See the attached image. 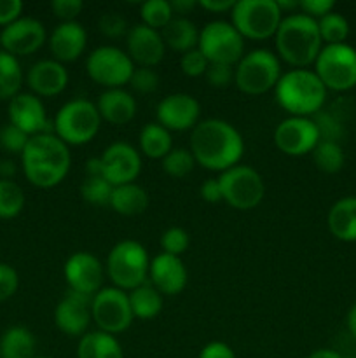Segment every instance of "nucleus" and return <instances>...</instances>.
Instances as JSON below:
<instances>
[{
    "instance_id": "1",
    "label": "nucleus",
    "mask_w": 356,
    "mask_h": 358,
    "mask_svg": "<svg viewBox=\"0 0 356 358\" xmlns=\"http://www.w3.org/2000/svg\"><path fill=\"white\" fill-rule=\"evenodd\" d=\"M195 163L223 173L239 164L244 152L243 136L230 122L222 119L199 121L191 133V149Z\"/></svg>"
},
{
    "instance_id": "2",
    "label": "nucleus",
    "mask_w": 356,
    "mask_h": 358,
    "mask_svg": "<svg viewBox=\"0 0 356 358\" xmlns=\"http://www.w3.org/2000/svg\"><path fill=\"white\" fill-rule=\"evenodd\" d=\"M70 164L72 156L68 145L54 133L30 136L21 154L24 177L38 189H51L61 184L68 175Z\"/></svg>"
},
{
    "instance_id": "3",
    "label": "nucleus",
    "mask_w": 356,
    "mask_h": 358,
    "mask_svg": "<svg viewBox=\"0 0 356 358\" xmlns=\"http://www.w3.org/2000/svg\"><path fill=\"white\" fill-rule=\"evenodd\" d=\"M274 37L278 55L293 69H306L323 49L318 21L302 13L283 16Z\"/></svg>"
},
{
    "instance_id": "4",
    "label": "nucleus",
    "mask_w": 356,
    "mask_h": 358,
    "mask_svg": "<svg viewBox=\"0 0 356 358\" xmlns=\"http://www.w3.org/2000/svg\"><path fill=\"white\" fill-rule=\"evenodd\" d=\"M274 96L279 107L295 117H313L323 108L327 100V87L314 73V70L293 69L281 73L274 87Z\"/></svg>"
},
{
    "instance_id": "5",
    "label": "nucleus",
    "mask_w": 356,
    "mask_h": 358,
    "mask_svg": "<svg viewBox=\"0 0 356 358\" xmlns=\"http://www.w3.org/2000/svg\"><path fill=\"white\" fill-rule=\"evenodd\" d=\"M150 269V259L145 247L135 240H122L108 252L105 273L114 287L121 290H135L147 283Z\"/></svg>"
},
{
    "instance_id": "6",
    "label": "nucleus",
    "mask_w": 356,
    "mask_h": 358,
    "mask_svg": "<svg viewBox=\"0 0 356 358\" xmlns=\"http://www.w3.org/2000/svg\"><path fill=\"white\" fill-rule=\"evenodd\" d=\"M101 126L96 103L86 98L70 100L56 112L52 129L66 145H86L98 135Z\"/></svg>"
},
{
    "instance_id": "7",
    "label": "nucleus",
    "mask_w": 356,
    "mask_h": 358,
    "mask_svg": "<svg viewBox=\"0 0 356 358\" xmlns=\"http://www.w3.org/2000/svg\"><path fill=\"white\" fill-rule=\"evenodd\" d=\"M281 77V65L278 56L269 49H253L244 52L243 58L234 66V83L237 90L250 96L274 90Z\"/></svg>"
},
{
    "instance_id": "8",
    "label": "nucleus",
    "mask_w": 356,
    "mask_h": 358,
    "mask_svg": "<svg viewBox=\"0 0 356 358\" xmlns=\"http://www.w3.org/2000/svg\"><path fill=\"white\" fill-rule=\"evenodd\" d=\"M283 13L276 0H237L230 10V21L243 38L265 41L274 37Z\"/></svg>"
},
{
    "instance_id": "9",
    "label": "nucleus",
    "mask_w": 356,
    "mask_h": 358,
    "mask_svg": "<svg viewBox=\"0 0 356 358\" xmlns=\"http://www.w3.org/2000/svg\"><path fill=\"white\" fill-rule=\"evenodd\" d=\"M314 73L332 91H349L356 86V49L349 44L323 45L314 62Z\"/></svg>"
},
{
    "instance_id": "10",
    "label": "nucleus",
    "mask_w": 356,
    "mask_h": 358,
    "mask_svg": "<svg viewBox=\"0 0 356 358\" xmlns=\"http://www.w3.org/2000/svg\"><path fill=\"white\" fill-rule=\"evenodd\" d=\"M198 49L208 63L236 66L244 56V38L227 21H209L199 30Z\"/></svg>"
},
{
    "instance_id": "11",
    "label": "nucleus",
    "mask_w": 356,
    "mask_h": 358,
    "mask_svg": "<svg viewBox=\"0 0 356 358\" xmlns=\"http://www.w3.org/2000/svg\"><path fill=\"white\" fill-rule=\"evenodd\" d=\"M223 201L234 210H251L264 199L265 184L262 175L246 164H236L218 177Z\"/></svg>"
},
{
    "instance_id": "12",
    "label": "nucleus",
    "mask_w": 356,
    "mask_h": 358,
    "mask_svg": "<svg viewBox=\"0 0 356 358\" xmlns=\"http://www.w3.org/2000/svg\"><path fill=\"white\" fill-rule=\"evenodd\" d=\"M135 63L122 49L115 45H100L86 59V72L91 80L107 90H117L129 84Z\"/></svg>"
},
{
    "instance_id": "13",
    "label": "nucleus",
    "mask_w": 356,
    "mask_h": 358,
    "mask_svg": "<svg viewBox=\"0 0 356 358\" xmlns=\"http://www.w3.org/2000/svg\"><path fill=\"white\" fill-rule=\"evenodd\" d=\"M91 317L98 331L107 334H121L133 324V311L129 297L117 287H103L91 299Z\"/></svg>"
},
{
    "instance_id": "14",
    "label": "nucleus",
    "mask_w": 356,
    "mask_h": 358,
    "mask_svg": "<svg viewBox=\"0 0 356 358\" xmlns=\"http://www.w3.org/2000/svg\"><path fill=\"white\" fill-rule=\"evenodd\" d=\"M320 142V133L311 117H290L283 119L274 129V143L283 154L292 157H300L313 152Z\"/></svg>"
},
{
    "instance_id": "15",
    "label": "nucleus",
    "mask_w": 356,
    "mask_h": 358,
    "mask_svg": "<svg viewBox=\"0 0 356 358\" xmlns=\"http://www.w3.org/2000/svg\"><path fill=\"white\" fill-rule=\"evenodd\" d=\"M47 41L44 24L30 16H21L0 30V45L13 56H28L37 52Z\"/></svg>"
},
{
    "instance_id": "16",
    "label": "nucleus",
    "mask_w": 356,
    "mask_h": 358,
    "mask_svg": "<svg viewBox=\"0 0 356 358\" xmlns=\"http://www.w3.org/2000/svg\"><path fill=\"white\" fill-rule=\"evenodd\" d=\"M100 157L103 164V178L114 187L133 184L142 171V156L131 143H110Z\"/></svg>"
},
{
    "instance_id": "17",
    "label": "nucleus",
    "mask_w": 356,
    "mask_h": 358,
    "mask_svg": "<svg viewBox=\"0 0 356 358\" xmlns=\"http://www.w3.org/2000/svg\"><path fill=\"white\" fill-rule=\"evenodd\" d=\"M63 275L68 283V290L72 292L93 297L103 289L101 283H103L105 269L89 252H75L70 255L63 266Z\"/></svg>"
},
{
    "instance_id": "18",
    "label": "nucleus",
    "mask_w": 356,
    "mask_h": 358,
    "mask_svg": "<svg viewBox=\"0 0 356 358\" xmlns=\"http://www.w3.org/2000/svg\"><path fill=\"white\" fill-rule=\"evenodd\" d=\"M9 122L27 133L28 136L54 133L52 121H49L44 103L34 93H20L9 100L7 107Z\"/></svg>"
},
{
    "instance_id": "19",
    "label": "nucleus",
    "mask_w": 356,
    "mask_h": 358,
    "mask_svg": "<svg viewBox=\"0 0 356 358\" xmlns=\"http://www.w3.org/2000/svg\"><path fill=\"white\" fill-rule=\"evenodd\" d=\"M157 122L168 131H187L194 129L201 115V105L192 94L173 93L157 105Z\"/></svg>"
},
{
    "instance_id": "20",
    "label": "nucleus",
    "mask_w": 356,
    "mask_h": 358,
    "mask_svg": "<svg viewBox=\"0 0 356 358\" xmlns=\"http://www.w3.org/2000/svg\"><path fill=\"white\" fill-rule=\"evenodd\" d=\"M91 299L93 297L82 296L68 290L58 306L54 308V324L63 334L70 338H82L87 332L91 320Z\"/></svg>"
},
{
    "instance_id": "21",
    "label": "nucleus",
    "mask_w": 356,
    "mask_h": 358,
    "mask_svg": "<svg viewBox=\"0 0 356 358\" xmlns=\"http://www.w3.org/2000/svg\"><path fill=\"white\" fill-rule=\"evenodd\" d=\"M128 56L138 66L154 69L159 65L166 52V44L159 30L147 27V24H135L128 30Z\"/></svg>"
},
{
    "instance_id": "22",
    "label": "nucleus",
    "mask_w": 356,
    "mask_h": 358,
    "mask_svg": "<svg viewBox=\"0 0 356 358\" xmlns=\"http://www.w3.org/2000/svg\"><path fill=\"white\" fill-rule=\"evenodd\" d=\"M149 276L154 289L159 290L163 296H178L185 289L188 278L181 259L164 252L150 261Z\"/></svg>"
},
{
    "instance_id": "23",
    "label": "nucleus",
    "mask_w": 356,
    "mask_h": 358,
    "mask_svg": "<svg viewBox=\"0 0 356 358\" xmlns=\"http://www.w3.org/2000/svg\"><path fill=\"white\" fill-rule=\"evenodd\" d=\"M52 59L59 63H72L82 56L87 45V31L77 21L59 23L47 38Z\"/></svg>"
},
{
    "instance_id": "24",
    "label": "nucleus",
    "mask_w": 356,
    "mask_h": 358,
    "mask_svg": "<svg viewBox=\"0 0 356 358\" xmlns=\"http://www.w3.org/2000/svg\"><path fill=\"white\" fill-rule=\"evenodd\" d=\"M27 84L35 96H58L68 86V72L56 59H40L28 70Z\"/></svg>"
},
{
    "instance_id": "25",
    "label": "nucleus",
    "mask_w": 356,
    "mask_h": 358,
    "mask_svg": "<svg viewBox=\"0 0 356 358\" xmlns=\"http://www.w3.org/2000/svg\"><path fill=\"white\" fill-rule=\"evenodd\" d=\"M101 121H107L114 126L128 124L136 114V100L129 91L117 87L107 90L100 94L96 101Z\"/></svg>"
},
{
    "instance_id": "26",
    "label": "nucleus",
    "mask_w": 356,
    "mask_h": 358,
    "mask_svg": "<svg viewBox=\"0 0 356 358\" xmlns=\"http://www.w3.org/2000/svg\"><path fill=\"white\" fill-rule=\"evenodd\" d=\"M328 231L341 241H356V196L335 203L327 217Z\"/></svg>"
},
{
    "instance_id": "27",
    "label": "nucleus",
    "mask_w": 356,
    "mask_h": 358,
    "mask_svg": "<svg viewBox=\"0 0 356 358\" xmlns=\"http://www.w3.org/2000/svg\"><path fill=\"white\" fill-rule=\"evenodd\" d=\"M77 358H124L121 343L101 331L86 332L77 345Z\"/></svg>"
},
{
    "instance_id": "28",
    "label": "nucleus",
    "mask_w": 356,
    "mask_h": 358,
    "mask_svg": "<svg viewBox=\"0 0 356 358\" xmlns=\"http://www.w3.org/2000/svg\"><path fill=\"white\" fill-rule=\"evenodd\" d=\"M161 35L164 38V44L171 48L173 51L187 52L198 48L199 42V30L188 17L175 16L166 27L161 30Z\"/></svg>"
},
{
    "instance_id": "29",
    "label": "nucleus",
    "mask_w": 356,
    "mask_h": 358,
    "mask_svg": "<svg viewBox=\"0 0 356 358\" xmlns=\"http://www.w3.org/2000/svg\"><path fill=\"white\" fill-rule=\"evenodd\" d=\"M110 206L119 215H140L149 206V194H147V191L142 185L135 184V182L133 184L117 185L112 191Z\"/></svg>"
},
{
    "instance_id": "30",
    "label": "nucleus",
    "mask_w": 356,
    "mask_h": 358,
    "mask_svg": "<svg viewBox=\"0 0 356 358\" xmlns=\"http://www.w3.org/2000/svg\"><path fill=\"white\" fill-rule=\"evenodd\" d=\"M35 336L21 325L9 327L0 338V357L3 358H35Z\"/></svg>"
},
{
    "instance_id": "31",
    "label": "nucleus",
    "mask_w": 356,
    "mask_h": 358,
    "mask_svg": "<svg viewBox=\"0 0 356 358\" xmlns=\"http://www.w3.org/2000/svg\"><path fill=\"white\" fill-rule=\"evenodd\" d=\"M129 306H131L133 317L140 320H150L156 318L163 311V294L154 289L152 283H143L128 294Z\"/></svg>"
},
{
    "instance_id": "32",
    "label": "nucleus",
    "mask_w": 356,
    "mask_h": 358,
    "mask_svg": "<svg viewBox=\"0 0 356 358\" xmlns=\"http://www.w3.org/2000/svg\"><path fill=\"white\" fill-rule=\"evenodd\" d=\"M140 150L149 159H163L171 149H173V140L171 133L159 122H149L140 131Z\"/></svg>"
},
{
    "instance_id": "33",
    "label": "nucleus",
    "mask_w": 356,
    "mask_h": 358,
    "mask_svg": "<svg viewBox=\"0 0 356 358\" xmlns=\"http://www.w3.org/2000/svg\"><path fill=\"white\" fill-rule=\"evenodd\" d=\"M23 70L16 56L0 49V100H13L21 93Z\"/></svg>"
},
{
    "instance_id": "34",
    "label": "nucleus",
    "mask_w": 356,
    "mask_h": 358,
    "mask_svg": "<svg viewBox=\"0 0 356 358\" xmlns=\"http://www.w3.org/2000/svg\"><path fill=\"white\" fill-rule=\"evenodd\" d=\"M311 154H313V161L318 170L323 171V173H339L344 166V150H342L341 143L337 142L320 140Z\"/></svg>"
},
{
    "instance_id": "35",
    "label": "nucleus",
    "mask_w": 356,
    "mask_h": 358,
    "mask_svg": "<svg viewBox=\"0 0 356 358\" xmlns=\"http://www.w3.org/2000/svg\"><path fill=\"white\" fill-rule=\"evenodd\" d=\"M24 208V192L14 180L0 178V219H14Z\"/></svg>"
},
{
    "instance_id": "36",
    "label": "nucleus",
    "mask_w": 356,
    "mask_h": 358,
    "mask_svg": "<svg viewBox=\"0 0 356 358\" xmlns=\"http://www.w3.org/2000/svg\"><path fill=\"white\" fill-rule=\"evenodd\" d=\"M318 30L325 45L346 44V38L349 35V23L342 14L332 10L327 16L318 20Z\"/></svg>"
},
{
    "instance_id": "37",
    "label": "nucleus",
    "mask_w": 356,
    "mask_h": 358,
    "mask_svg": "<svg viewBox=\"0 0 356 358\" xmlns=\"http://www.w3.org/2000/svg\"><path fill=\"white\" fill-rule=\"evenodd\" d=\"M140 16H142L143 24L161 31L173 20L175 14L171 3L166 0H147L140 7Z\"/></svg>"
},
{
    "instance_id": "38",
    "label": "nucleus",
    "mask_w": 356,
    "mask_h": 358,
    "mask_svg": "<svg viewBox=\"0 0 356 358\" xmlns=\"http://www.w3.org/2000/svg\"><path fill=\"white\" fill-rule=\"evenodd\" d=\"M161 161L163 170L175 178L187 177L195 166V159L188 149H171Z\"/></svg>"
},
{
    "instance_id": "39",
    "label": "nucleus",
    "mask_w": 356,
    "mask_h": 358,
    "mask_svg": "<svg viewBox=\"0 0 356 358\" xmlns=\"http://www.w3.org/2000/svg\"><path fill=\"white\" fill-rule=\"evenodd\" d=\"M112 191H114V185L108 184L103 177H86V180L80 185V196L84 201L96 206L110 205Z\"/></svg>"
},
{
    "instance_id": "40",
    "label": "nucleus",
    "mask_w": 356,
    "mask_h": 358,
    "mask_svg": "<svg viewBox=\"0 0 356 358\" xmlns=\"http://www.w3.org/2000/svg\"><path fill=\"white\" fill-rule=\"evenodd\" d=\"M316 124L318 133H320V140H328V142H337L344 136V126L339 121V117L332 112L323 110L321 108L318 114L311 117Z\"/></svg>"
},
{
    "instance_id": "41",
    "label": "nucleus",
    "mask_w": 356,
    "mask_h": 358,
    "mask_svg": "<svg viewBox=\"0 0 356 358\" xmlns=\"http://www.w3.org/2000/svg\"><path fill=\"white\" fill-rule=\"evenodd\" d=\"M191 245V238L188 233L181 227H170L163 233L161 236V248H163L164 254L175 255V257H180L185 250Z\"/></svg>"
},
{
    "instance_id": "42",
    "label": "nucleus",
    "mask_w": 356,
    "mask_h": 358,
    "mask_svg": "<svg viewBox=\"0 0 356 358\" xmlns=\"http://www.w3.org/2000/svg\"><path fill=\"white\" fill-rule=\"evenodd\" d=\"M30 136L14 124L7 122L0 128V149L6 150L9 154H23L24 147H27Z\"/></svg>"
},
{
    "instance_id": "43",
    "label": "nucleus",
    "mask_w": 356,
    "mask_h": 358,
    "mask_svg": "<svg viewBox=\"0 0 356 358\" xmlns=\"http://www.w3.org/2000/svg\"><path fill=\"white\" fill-rule=\"evenodd\" d=\"M133 90L140 94H149L159 87V76L154 69H145V66H138L133 72L131 79H129Z\"/></svg>"
},
{
    "instance_id": "44",
    "label": "nucleus",
    "mask_w": 356,
    "mask_h": 358,
    "mask_svg": "<svg viewBox=\"0 0 356 358\" xmlns=\"http://www.w3.org/2000/svg\"><path fill=\"white\" fill-rule=\"evenodd\" d=\"M208 65H209L208 59L202 56V52L199 51L198 48L181 55L180 69H181V72H184L187 77L205 76L206 70H208Z\"/></svg>"
},
{
    "instance_id": "45",
    "label": "nucleus",
    "mask_w": 356,
    "mask_h": 358,
    "mask_svg": "<svg viewBox=\"0 0 356 358\" xmlns=\"http://www.w3.org/2000/svg\"><path fill=\"white\" fill-rule=\"evenodd\" d=\"M20 287V276L10 264L0 262V303L10 299Z\"/></svg>"
},
{
    "instance_id": "46",
    "label": "nucleus",
    "mask_w": 356,
    "mask_h": 358,
    "mask_svg": "<svg viewBox=\"0 0 356 358\" xmlns=\"http://www.w3.org/2000/svg\"><path fill=\"white\" fill-rule=\"evenodd\" d=\"M100 31L105 37L110 38H119L121 35H124L128 31V23L122 16H119L117 13H107L100 17Z\"/></svg>"
},
{
    "instance_id": "47",
    "label": "nucleus",
    "mask_w": 356,
    "mask_h": 358,
    "mask_svg": "<svg viewBox=\"0 0 356 358\" xmlns=\"http://www.w3.org/2000/svg\"><path fill=\"white\" fill-rule=\"evenodd\" d=\"M205 76L213 87H227L234 80V66L209 63Z\"/></svg>"
},
{
    "instance_id": "48",
    "label": "nucleus",
    "mask_w": 356,
    "mask_h": 358,
    "mask_svg": "<svg viewBox=\"0 0 356 358\" xmlns=\"http://www.w3.org/2000/svg\"><path fill=\"white\" fill-rule=\"evenodd\" d=\"M51 9L54 16L61 20V23H66V21H75L80 10L84 9V3L82 0H54Z\"/></svg>"
},
{
    "instance_id": "49",
    "label": "nucleus",
    "mask_w": 356,
    "mask_h": 358,
    "mask_svg": "<svg viewBox=\"0 0 356 358\" xmlns=\"http://www.w3.org/2000/svg\"><path fill=\"white\" fill-rule=\"evenodd\" d=\"M334 0H302L299 9L302 10V14H306V16L318 21L320 17L332 13V10H334Z\"/></svg>"
},
{
    "instance_id": "50",
    "label": "nucleus",
    "mask_w": 356,
    "mask_h": 358,
    "mask_svg": "<svg viewBox=\"0 0 356 358\" xmlns=\"http://www.w3.org/2000/svg\"><path fill=\"white\" fill-rule=\"evenodd\" d=\"M23 13V2L21 0H0V27L6 28Z\"/></svg>"
},
{
    "instance_id": "51",
    "label": "nucleus",
    "mask_w": 356,
    "mask_h": 358,
    "mask_svg": "<svg viewBox=\"0 0 356 358\" xmlns=\"http://www.w3.org/2000/svg\"><path fill=\"white\" fill-rule=\"evenodd\" d=\"M199 358H236V353L227 343L212 341L206 346H202Z\"/></svg>"
},
{
    "instance_id": "52",
    "label": "nucleus",
    "mask_w": 356,
    "mask_h": 358,
    "mask_svg": "<svg viewBox=\"0 0 356 358\" xmlns=\"http://www.w3.org/2000/svg\"><path fill=\"white\" fill-rule=\"evenodd\" d=\"M199 194H201V198L205 199L206 203L223 201L222 189H220L218 178H208V180L202 182L201 187H199Z\"/></svg>"
},
{
    "instance_id": "53",
    "label": "nucleus",
    "mask_w": 356,
    "mask_h": 358,
    "mask_svg": "<svg viewBox=\"0 0 356 358\" xmlns=\"http://www.w3.org/2000/svg\"><path fill=\"white\" fill-rule=\"evenodd\" d=\"M234 3H236L234 0H199L198 6L213 14H222V13L230 14Z\"/></svg>"
},
{
    "instance_id": "54",
    "label": "nucleus",
    "mask_w": 356,
    "mask_h": 358,
    "mask_svg": "<svg viewBox=\"0 0 356 358\" xmlns=\"http://www.w3.org/2000/svg\"><path fill=\"white\" fill-rule=\"evenodd\" d=\"M171 3V9H173V14H178V16L185 17V14L191 13L198 3L194 0H173Z\"/></svg>"
},
{
    "instance_id": "55",
    "label": "nucleus",
    "mask_w": 356,
    "mask_h": 358,
    "mask_svg": "<svg viewBox=\"0 0 356 358\" xmlns=\"http://www.w3.org/2000/svg\"><path fill=\"white\" fill-rule=\"evenodd\" d=\"M87 177H103V164H101V157H91L86 163Z\"/></svg>"
},
{
    "instance_id": "56",
    "label": "nucleus",
    "mask_w": 356,
    "mask_h": 358,
    "mask_svg": "<svg viewBox=\"0 0 356 358\" xmlns=\"http://www.w3.org/2000/svg\"><path fill=\"white\" fill-rule=\"evenodd\" d=\"M14 173H16V164L10 159L0 161V178H7V180H13Z\"/></svg>"
},
{
    "instance_id": "57",
    "label": "nucleus",
    "mask_w": 356,
    "mask_h": 358,
    "mask_svg": "<svg viewBox=\"0 0 356 358\" xmlns=\"http://www.w3.org/2000/svg\"><path fill=\"white\" fill-rule=\"evenodd\" d=\"M346 325H348L349 334L356 339V304H353L351 310L348 311V317H346Z\"/></svg>"
},
{
    "instance_id": "58",
    "label": "nucleus",
    "mask_w": 356,
    "mask_h": 358,
    "mask_svg": "<svg viewBox=\"0 0 356 358\" xmlns=\"http://www.w3.org/2000/svg\"><path fill=\"white\" fill-rule=\"evenodd\" d=\"M276 3H278V7H279V10H281L283 14L286 13V10H292V14H293V10L295 9H299L300 7V2H297V0H276Z\"/></svg>"
},
{
    "instance_id": "59",
    "label": "nucleus",
    "mask_w": 356,
    "mask_h": 358,
    "mask_svg": "<svg viewBox=\"0 0 356 358\" xmlns=\"http://www.w3.org/2000/svg\"><path fill=\"white\" fill-rule=\"evenodd\" d=\"M307 358H342V355H339V353L334 352V350L321 348V350H316V352L311 353Z\"/></svg>"
},
{
    "instance_id": "60",
    "label": "nucleus",
    "mask_w": 356,
    "mask_h": 358,
    "mask_svg": "<svg viewBox=\"0 0 356 358\" xmlns=\"http://www.w3.org/2000/svg\"><path fill=\"white\" fill-rule=\"evenodd\" d=\"M35 358H52V357H35Z\"/></svg>"
},
{
    "instance_id": "61",
    "label": "nucleus",
    "mask_w": 356,
    "mask_h": 358,
    "mask_svg": "<svg viewBox=\"0 0 356 358\" xmlns=\"http://www.w3.org/2000/svg\"><path fill=\"white\" fill-rule=\"evenodd\" d=\"M0 358H3V357H0Z\"/></svg>"
}]
</instances>
